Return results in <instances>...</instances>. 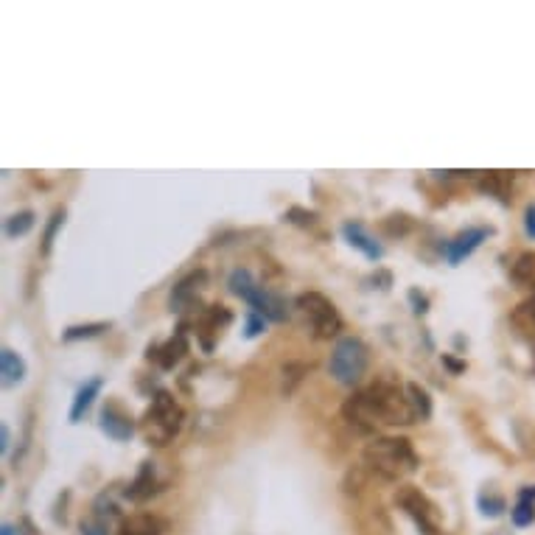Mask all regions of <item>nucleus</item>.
I'll return each mask as SVG.
<instances>
[{
  "mask_svg": "<svg viewBox=\"0 0 535 535\" xmlns=\"http://www.w3.org/2000/svg\"><path fill=\"white\" fill-rule=\"evenodd\" d=\"M342 415L361 435H370L376 429V423L410 426L418 420L410 406V398H406V387L390 378H378L370 387L353 393L342 403Z\"/></svg>",
  "mask_w": 535,
  "mask_h": 535,
  "instance_id": "f257e3e1",
  "label": "nucleus"
},
{
  "mask_svg": "<svg viewBox=\"0 0 535 535\" xmlns=\"http://www.w3.org/2000/svg\"><path fill=\"white\" fill-rule=\"evenodd\" d=\"M365 465L387 482H398L418 468V454L406 437H376L365 448Z\"/></svg>",
  "mask_w": 535,
  "mask_h": 535,
  "instance_id": "f03ea898",
  "label": "nucleus"
},
{
  "mask_svg": "<svg viewBox=\"0 0 535 535\" xmlns=\"http://www.w3.org/2000/svg\"><path fill=\"white\" fill-rule=\"evenodd\" d=\"M183 420H185V412H183V406L174 401V395L166 393V390H157L155 398H152V406H149L146 418H143L146 443L149 446H168L180 435Z\"/></svg>",
  "mask_w": 535,
  "mask_h": 535,
  "instance_id": "7ed1b4c3",
  "label": "nucleus"
},
{
  "mask_svg": "<svg viewBox=\"0 0 535 535\" xmlns=\"http://www.w3.org/2000/svg\"><path fill=\"white\" fill-rule=\"evenodd\" d=\"M370 365V351L359 336H339L328 359V373L342 387H356Z\"/></svg>",
  "mask_w": 535,
  "mask_h": 535,
  "instance_id": "20e7f679",
  "label": "nucleus"
},
{
  "mask_svg": "<svg viewBox=\"0 0 535 535\" xmlns=\"http://www.w3.org/2000/svg\"><path fill=\"white\" fill-rule=\"evenodd\" d=\"M294 306L301 309L314 331V339H334L342 331V317L336 311V306L328 301L326 294L319 292H303L294 297Z\"/></svg>",
  "mask_w": 535,
  "mask_h": 535,
  "instance_id": "39448f33",
  "label": "nucleus"
},
{
  "mask_svg": "<svg viewBox=\"0 0 535 535\" xmlns=\"http://www.w3.org/2000/svg\"><path fill=\"white\" fill-rule=\"evenodd\" d=\"M395 505L415 522L423 535H440V510L435 502L415 485H401L395 494Z\"/></svg>",
  "mask_w": 535,
  "mask_h": 535,
  "instance_id": "423d86ee",
  "label": "nucleus"
},
{
  "mask_svg": "<svg viewBox=\"0 0 535 535\" xmlns=\"http://www.w3.org/2000/svg\"><path fill=\"white\" fill-rule=\"evenodd\" d=\"M244 301L250 303V311L261 314V317L267 319V323H284V319L289 317L284 297L275 294V292H269V289L261 286V284H255V286L244 294Z\"/></svg>",
  "mask_w": 535,
  "mask_h": 535,
  "instance_id": "0eeeda50",
  "label": "nucleus"
},
{
  "mask_svg": "<svg viewBox=\"0 0 535 535\" xmlns=\"http://www.w3.org/2000/svg\"><path fill=\"white\" fill-rule=\"evenodd\" d=\"M98 426H101V432L106 435V437H113V440H118V443H123V440H130L132 435H135V420H132V415L130 412H123L118 403H104V410H101V415H98Z\"/></svg>",
  "mask_w": 535,
  "mask_h": 535,
  "instance_id": "6e6552de",
  "label": "nucleus"
},
{
  "mask_svg": "<svg viewBox=\"0 0 535 535\" xmlns=\"http://www.w3.org/2000/svg\"><path fill=\"white\" fill-rule=\"evenodd\" d=\"M488 235H494V230H490V227H468V230H463L460 235H454V239L446 244V259H448V264H452V267L463 264L471 252L480 250V244L488 239Z\"/></svg>",
  "mask_w": 535,
  "mask_h": 535,
  "instance_id": "1a4fd4ad",
  "label": "nucleus"
},
{
  "mask_svg": "<svg viewBox=\"0 0 535 535\" xmlns=\"http://www.w3.org/2000/svg\"><path fill=\"white\" fill-rule=\"evenodd\" d=\"M208 281V272L205 269H197V272H188L183 281L171 289V294H168V309L171 311H185L191 303H194V297H197V292L202 289V284Z\"/></svg>",
  "mask_w": 535,
  "mask_h": 535,
  "instance_id": "9d476101",
  "label": "nucleus"
},
{
  "mask_svg": "<svg viewBox=\"0 0 535 535\" xmlns=\"http://www.w3.org/2000/svg\"><path fill=\"white\" fill-rule=\"evenodd\" d=\"M342 235H345V242H348L353 250H359L361 255H365L368 261H381V259H384V247L365 230V225L345 222V225H342Z\"/></svg>",
  "mask_w": 535,
  "mask_h": 535,
  "instance_id": "9b49d317",
  "label": "nucleus"
},
{
  "mask_svg": "<svg viewBox=\"0 0 535 535\" xmlns=\"http://www.w3.org/2000/svg\"><path fill=\"white\" fill-rule=\"evenodd\" d=\"M160 490H163V482L155 474V463H143L140 471H138V477L130 482V488H126L123 494H126V499H132V502H146V499H152L155 494H160Z\"/></svg>",
  "mask_w": 535,
  "mask_h": 535,
  "instance_id": "f8f14e48",
  "label": "nucleus"
},
{
  "mask_svg": "<svg viewBox=\"0 0 535 535\" xmlns=\"http://www.w3.org/2000/svg\"><path fill=\"white\" fill-rule=\"evenodd\" d=\"M168 530V522L155 516V513H138V516L123 519L118 535H163Z\"/></svg>",
  "mask_w": 535,
  "mask_h": 535,
  "instance_id": "ddd939ff",
  "label": "nucleus"
},
{
  "mask_svg": "<svg viewBox=\"0 0 535 535\" xmlns=\"http://www.w3.org/2000/svg\"><path fill=\"white\" fill-rule=\"evenodd\" d=\"M188 353V339L185 334H177L174 339H168L163 348H149V359H157L163 370H174V365H180V359Z\"/></svg>",
  "mask_w": 535,
  "mask_h": 535,
  "instance_id": "4468645a",
  "label": "nucleus"
},
{
  "mask_svg": "<svg viewBox=\"0 0 535 535\" xmlns=\"http://www.w3.org/2000/svg\"><path fill=\"white\" fill-rule=\"evenodd\" d=\"M101 387H104V378H98V376L81 384L79 393H76V398H73V403H71V412H68L71 423H79V420L84 418V412H88L90 406H93V401L98 398Z\"/></svg>",
  "mask_w": 535,
  "mask_h": 535,
  "instance_id": "2eb2a0df",
  "label": "nucleus"
},
{
  "mask_svg": "<svg viewBox=\"0 0 535 535\" xmlns=\"http://www.w3.org/2000/svg\"><path fill=\"white\" fill-rule=\"evenodd\" d=\"M0 373H4V384H6V387H14V384H20V381L26 378L29 365H26V359L20 356L17 351L4 348V351H0Z\"/></svg>",
  "mask_w": 535,
  "mask_h": 535,
  "instance_id": "dca6fc26",
  "label": "nucleus"
},
{
  "mask_svg": "<svg viewBox=\"0 0 535 535\" xmlns=\"http://www.w3.org/2000/svg\"><path fill=\"white\" fill-rule=\"evenodd\" d=\"M510 183H513V177L507 174V171H485V174L480 177V188L485 191V194L497 197L502 205H510Z\"/></svg>",
  "mask_w": 535,
  "mask_h": 535,
  "instance_id": "f3484780",
  "label": "nucleus"
},
{
  "mask_svg": "<svg viewBox=\"0 0 535 535\" xmlns=\"http://www.w3.org/2000/svg\"><path fill=\"white\" fill-rule=\"evenodd\" d=\"M510 319L527 339H535V294L527 297L524 303H519V309L510 314Z\"/></svg>",
  "mask_w": 535,
  "mask_h": 535,
  "instance_id": "a211bd4d",
  "label": "nucleus"
},
{
  "mask_svg": "<svg viewBox=\"0 0 535 535\" xmlns=\"http://www.w3.org/2000/svg\"><path fill=\"white\" fill-rule=\"evenodd\" d=\"M406 398H410V406L418 420H429L432 418V398L426 393L420 384H406Z\"/></svg>",
  "mask_w": 535,
  "mask_h": 535,
  "instance_id": "6ab92c4d",
  "label": "nucleus"
},
{
  "mask_svg": "<svg viewBox=\"0 0 535 535\" xmlns=\"http://www.w3.org/2000/svg\"><path fill=\"white\" fill-rule=\"evenodd\" d=\"M510 275H513V281H516V284H522L527 289H535V252H522L516 259V264H513Z\"/></svg>",
  "mask_w": 535,
  "mask_h": 535,
  "instance_id": "aec40b11",
  "label": "nucleus"
},
{
  "mask_svg": "<svg viewBox=\"0 0 535 535\" xmlns=\"http://www.w3.org/2000/svg\"><path fill=\"white\" fill-rule=\"evenodd\" d=\"M34 222H37V217L31 210H20V213H14V217L6 219L4 233L9 235V239H20V235H26L34 227Z\"/></svg>",
  "mask_w": 535,
  "mask_h": 535,
  "instance_id": "412c9836",
  "label": "nucleus"
},
{
  "mask_svg": "<svg viewBox=\"0 0 535 535\" xmlns=\"http://www.w3.org/2000/svg\"><path fill=\"white\" fill-rule=\"evenodd\" d=\"M281 373H284V387H281V393L289 398V395L297 390V384L303 381V376L309 373V365H306V361H286Z\"/></svg>",
  "mask_w": 535,
  "mask_h": 535,
  "instance_id": "4be33fe9",
  "label": "nucleus"
},
{
  "mask_svg": "<svg viewBox=\"0 0 535 535\" xmlns=\"http://www.w3.org/2000/svg\"><path fill=\"white\" fill-rule=\"evenodd\" d=\"M227 323H230V311L225 306H210L202 317V326H200L202 339H205V334H219V328Z\"/></svg>",
  "mask_w": 535,
  "mask_h": 535,
  "instance_id": "5701e85b",
  "label": "nucleus"
},
{
  "mask_svg": "<svg viewBox=\"0 0 535 535\" xmlns=\"http://www.w3.org/2000/svg\"><path fill=\"white\" fill-rule=\"evenodd\" d=\"M104 331H110V323H88V326H71L62 334V342H79V339H96Z\"/></svg>",
  "mask_w": 535,
  "mask_h": 535,
  "instance_id": "b1692460",
  "label": "nucleus"
},
{
  "mask_svg": "<svg viewBox=\"0 0 535 535\" xmlns=\"http://www.w3.org/2000/svg\"><path fill=\"white\" fill-rule=\"evenodd\" d=\"M65 217L68 213L62 210V208H56L54 213H51V219H48V225H46V230H42V255H51V247H54V239H56V233H59V227L65 225Z\"/></svg>",
  "mask_w": 535,
  "mask_h": 535,
  "instance_id": "393cba45",
  "label": "nucleus"
},
{
  "mask_svg": "<svg viewBox=\"0 0 535 535\" xmlns=\"http://www.w3.org/2000/svg\"><path fill=\"white\" fill-rule=\"evenodd\" d=\"M381 230L387 235H393V239L395 235H406L412 230V219L406 217V213H390V217L381 222Z\"/></svg>",
  "mask_w": 535,
  "mask_h": 535,
  "instance_id": "a878e982",
  "label": "nucleus"
},
{
  "mask_svg": "<svg viewBox=\"0 0 535 535\" xmlns=\"http://www.w3.org/2000/svg\"><path fill=\"white\" fill-rule=\"evenodd\" d=\"M510 519L516 527H530L535 522V502L532 499H519L516 507L510 510Z\"/></svg>",
  "mask_w": 535,
  "mask_h": 535,
  "instance_id": "bb28decb",
  "label": "nucleus"
},
{
  "mask_svg": "<svg viewBox=\"0 0 535 535\" xmlns=\"http://www.w3.org/2000/svg\"><path fill=\"white\" fill-rule=\"evenodd\" d=\"M284 219L286 222H292V225H297V227H317V222H319V217L314 210H306V208H301V205H294V208H289L286 213H284Z\"/></svg>",
  "mask_w": 535,
  "mask_h": 535,
  "instance_id": "cd10ccee",
  "label": "nucleus"
},
{
  "mask_svg": "<svg viewBox=\"0 0 535 535\" xmlns=\"http://www.w3.org/2000/svg\"><path fill=\"white\" fill-rule=\"evenodd\" d=\"M505 499L502 497H497V494H480V513L482 516H488V519H497V516H502L505 513Z\"/></svg>",
  "mask_w": 535,
  "mask_h": 535,
  "instance_id": "c85d7f7f",
  "label": "nucleus"
},
{
  "mask_svg": "<svg viewBox=\"0 0 535 535\" xmlns=\"http://www.w3.org/2000/svg\"><path fill=\"white\" fill-rule=\"evenodd\" d=\"M267 328V319L261 314H255V311H247V326H244V336L252 339V336H259L261 331Z\"/></svg>",
  "mask_w": 535,
  "mask_h": 535,
  "instance_id": "c756f323",
  "label": "nucleus"
},
{
  "mask_svg": "<svg viewBox=\"0 0 535 535\" xmlns=\"http://www.w3.org/2000/svg\"><path fill=\"white\" fill-rule=\"evenodd\" d=\"M406 297H410V303H412V311H415V314H426V311H429V297L420 294L418 289H410V294H406Z\"/></svg>",
  "mask_w": 535,
  "mask_h": 535,
  "instance_id": "7c9ffc66",
  "label": "nucleus"
},
{
  "mask_svg": "<svg viewBox=\"0 0 535 535\" xmlns=\"http://www.w3.org/2000/svg\"><path fill=\"white\" fill-rule=\"evenodd\" d=\"M81 535H110V532H106V524L101 519H93V522H81Z\"/></svg>",
  "mask_w": 535,
  "mask_h": 535,
  "instance_id": "2f4dec72",
  "label": "nucleus"
},
{
  "mask_svg": "<svg viewBox=\"0 0 535 535\" xmlns=\"http://www.w3.org/2000/svg\"><path fill=\"white\" fill-rule=\"evenodd\" d=\"M524 233L535 242V202L527 205V210H524Z\"/></svg>",
  "mask_w": 535,
  "mask_h": 535,
  "instance_id": "473e14b6",
  "label": "nucleus"
},
{
  "mask_svg": "<svg viewBox=\"0 0 535 535\" xmlns=\"http://www.w3.org/2000/svg\"><path fill=\"white\" fill-rule=\"evenodd\" d=\"M443 365L452 373H465V361H457L454 356H448V353H443Z\"/></svg>",
  "mask_w": 535,
  "mask_h": 535,
  "instance_id": "72a5a7b5",
  "label": "nucleus"
},
{
  "mask_svg": "<svg viewBox=\"0 0 535 535\" xmlns=\"http://www.w3.org/2000/svg\"><path fill=\"white\" fill-rule=\"evenodd\" d=\"M9 443H12V432L6 423H0V454L9 452Z\"/></svg>",
  "mask_w": 535,
  "mask_h": 535,
  "instance_id": "f704fd0d",
  "label": "nucleus"
},
{
  "mask_svg": "<svg viewBox=\"0 0 535 535\" xmlns=\"http://www.w3.org/2000/svg\"><path fill=\"white\" fill-rule=\"evenodd\" d=\"M519 499H532L535 502V485L532 488H522L519 490Z\"/></svg>",
  "mask_w": 535,
  "mask_h": 535,
  "instance_id": "c9c22d12",
  "label": "nucleus"
},
{
  "mask_svg": "<svg viewBox=\"0 0 535 535\" xmlns=\"http://www.w3.org/2000/svg\"><path fill=\"white\" fill-rule=\"evenodd\" d=\"M0 535H20V530L14 524H4V527H0Z\"/></svg>",
  "mask_w": 535,
  "mask_h": 535,
  "instance_id": "e433bc0d",
  "label": "nucleus"
}]
</instances>
